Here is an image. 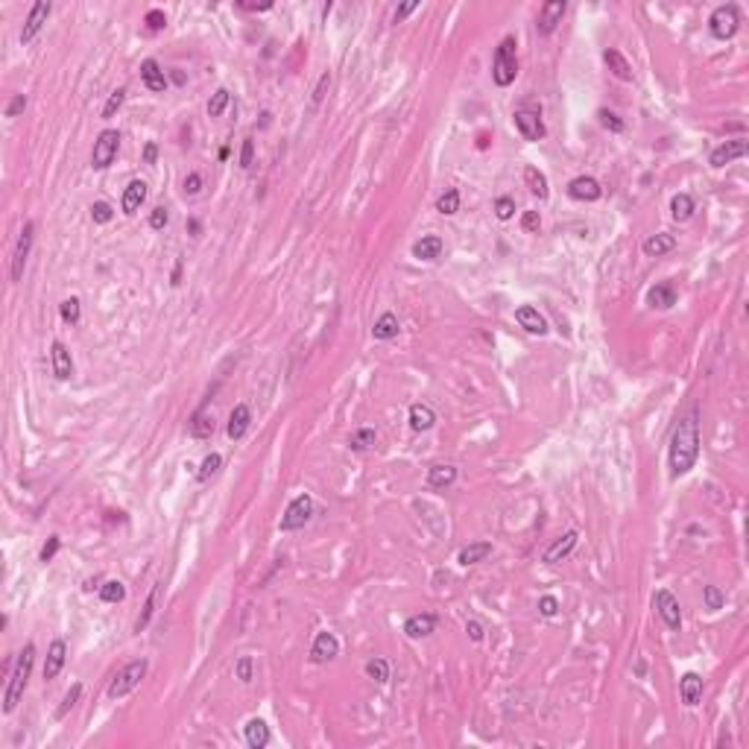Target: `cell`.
Here are the masks:
<instances>
[{"instance_id": "1", "label": "cell", "mask_w": 749, "mask_h": 749, "mask_svg": "<svg viewBox=\"0 0 749 749\" xmlns=\"http://www.w3.org/2000/svg\"><path fill=\"white\" fill-rule=\"evenodd\" d=\"M699 457V410L682 416L670 436V474L682 477L697 465Z\"/></svg>"}, {"instance_id": "2", "label": "cell", "mask_w": 749, "mask_h": 749, "mask_svg": "<svg viewBox=\"0 0 749 749\" xmlns=\"http://www.w3.org/2000/svg\"><path fill=\"white\" fill-rule=\"evenodd\" d=\"M32 665H35V644H27L21 650L18 656V665L12 670V679H9V688H6V697H3V711L12 714L18 708L21 697H23V688L30 682V673H32Z\"/></svg>"}, {"instance_id": "3", "label": "cell", "mask_w": 749, "mask_h": 749, "mask_svg": "<svg viewBox=\"0 0 749 749\" xmlns=\"http://www.w3.org/2000/svg\"><path fill=\"white\" fill-rule=\"evenodd\" d=\"M515 39L512 35H507L500 44H498V50H495V59H492V79L498 88H507V85L515 82V77H518V56H515Z\"/></svg>"}, {"instance_id": "4", "label": "cell", "mask_w": 749, "mask_h": 749, "mask_svg": "<svg viewBox=\"0 0 749 749\" xmlns=\"http://www.w3.org/2000/svg\"><path fill=\"white\" fill-rule=\"evenodd\" d=\"M146 659H135V661H129V665L124 668L117 673V677L108 682V697L112 699H120V697H126V694H132L135 688L141 685V679L146 677Z\"/></svg>"}, {"instance_id": "5", "label": "cell", "mask_w": 749, "mask_h": 749, "mask_svg": "<svg viewBox=\"0 0 749 749\" xmlns=\"http://www.w3.org/2000/svg\"><path fill=\"white\" fill-rule=\"evenodd\" d=\"M738 27H741V12H738V6H735V3H723V6H717L714 12H711V18H708V30H711V35H714V39H720V41L732 39V35L738 32Z\"/></svg>"}, {"instance_id": "6", "label": "cell", "mask_w": 749, "mask_h": 749, "mask_svg": "<svg viewBox=\"0 0 749 749\" xmlns=\"http://www.w3.org/2000/svg\"><path fill=\"white\" fill-rule=\"evenodd\" d=\"M311 515H313V500H311V495H299V498H293V500H290V507H287V512L281 515L278 530H284V533H290V530H299V527H304V524L311 521Z\"/></svg>"}, {"instance_id": "7", "label": "cell", "mask_w": 749, "mask_h": 749, "mask_svg": "<svg viewBox=\"0 0 749 749\" xmlns=\"http://www.w3.org/2000/svg\"><path fill=\"white\" fill-rule=\"evenodd\" d=\"M117 146H120V132H117V129H103V132H100V138L94 141L91 164H94L97 170H106L108 164L115 162Z\"/></svg>"}, {"instance_id": "8", "label": "cell", "mask_w": 749, "mask_h": 749, "mask_svg": "<svg viewBox=\"0 0 749 749\" xmlns=\"http://www.w3.org/2000/svg\"><path fill=\"white\" fill-rule=\"evenodd\" d=\"M653 606L659 609L661 621L668 623V630H673V632L682 630V609H679V600L673 597L668 588H659L656 597H653Z\"/></svg>"}, {"instance_id": "9", "label": "cell", "mask_w": 749, "mask_h": 749, "mask_svg": "<svg viewBox=\"0 0 749 749\" xmlns=\"http://www.w3.org/2000/svg\"><path fill=\"white\" fill-rule=\"evenodd\" d=\"M32 237H35V223H23L18 243H15V255H12V281L23 278V266H27V257L32 249Z\"/></svg>"}, {"instance_id": "10", "label": "cell", "mask_w": 749, "mask_h": 749, "mask_svg": "<svg viewBox=\"0 0 749 749\" xmlns=\"http://www.w3.org/2000/svg\"><path fill=\"white\" fill-rule=\"evenodd\" d=\"M568 196L576 202H597L600 196H603V188H600V182L592 176H576L568 182Z\"/></svg>"}, {"instance_id": "11", "label": "cell", "mask_w": 749, "mask_h": 749, "mask_svg": "<svg viewBox=\"0 0 749 749\" xmlns=\"http://www.w3.org/2000/svg\"><path fill=\"white\" fill-rule=\"evenodd\" d=\"M47 15H50V3H47V0L32 3L30 15H27V23H23V30H21V44H30L35 35L41 32V27L47 23Z\"/></svg>"}, {"instance_id": "12", "label": "cell", "mask_w": 749, "mask_h": 749, "mask_svg": "<svg viewBox=\"0 0 749 749\" xmlns=\"http://www.w3.org/2000/svg\"><path fill=\"white\" fill-rule=\"evenodd\" d=\"M515 129H518L521 135H524V141H542L545 138V124H542V117H538L536 112H515Z\"/></svg>"}, {"instance_id": "13", "label": "cell", "mask_w": 749, "mask_h": 749, "mask_svg": "<svg viewBox=\"0 0 749 749\" xmlns=\"http://www.w3.org/2000/svg\"><path fill=\"white\" fill-rule=\"evenodd\" d=\"M565 9H568V6H565V0H547V3L542 6V12H538V23H536L538 32H542V35L554 32L559 23H562Z\"/></svg>"}, {"instance_id": "14", "label": "cell", "mask_w": 749, "mask_h": 749, "mask_svg": "<svg viewBox=\"0 0 749 749\" xmlns=\"http://www.w3.org/2000/svg\"><path fill=\"white\" fill-rule=\"evenodd\" d=\"M746 150H749V144L743 141V138H738V141H726V144H720L714 153H711V167H726V164H732L735 158H743L746 155Z\"/></svg>"}, {"instance_id": "15", "label": "cell", "mask_w": 749, "mask_h": 749, "mask_svg": "<svg viewBox=\"0 0 749 749\" xmlns=\"http://www.w3.org/2000/svg\"><path fill=\"white\" fill-rule=\"evenodd\" d=\"M340 653V641L331 632H316L313 647H311V661L313 665H322V661H331Z\"/></svg>"}, {"instance_id": "16", "label": "cell", "mask_w": 749, "mask_h": 749, "mask_svg": "<svg viewBox=\"0 0 749 749\" xmlns=\"http://www.w3.org/2000/svg\"><path fill=\"white\" fill-rule=\"evenodd\" d=\"M442 252H445V240H442L439 235H425L422 240L413 243V257L416 261H436V257H442Z\"/></svg>"}, {"instance_id": "17", "label": "cell", "mask_w": 749, "mask_h": 749, "mask_svg": "<svg viewBox=\"0 0 749 749\" xmlns=\"http://www.w3.org/2000/svg\"><path fill=\"white\" fill-rule=\"evenodd\" d=\"M65 659H68V644L62 641V638H56V641L50 644V650H47L44 679H56L59 673H62V668H65Z\"/></svg>"}, {"instance_id": "18", "label": "cell", "mask_w": 749, "mask_h": 749, "mask_svg": "<svg viewBox=\"0 0 749 749\" xmlns=\"http://www.w3.org/2000/svg\"><path fill=\"white\" fill-rule=\"evenodd\" d=\"M515 319H518V325L524 331H530V334H538V337L547 334V319L538 313L536 308H530V304H521V308L515 311Z\"/></svg>"}, {"instance_id": "19", "label": "cell", "mask_w": 749, "mask_h": 749, "mask_svg": "<svg viewBox=\"0 0 749 749\" xmlns=\"http://www.w3.org/2000/svg\"><path fill=\"white\" fill-rule=\"evenodd\" d=\"M144 200H146V182L135 179V182H129V185H126V191H124V200H120V208H124V214H126V217H132V214H138V211H141Z\"/></svg>"}, {"instance_id": "20", "label": "cell", "mask_w": 749, "mask_h": 749, "mask_svg": "<svg viewBox=\"0 0 749 749\" xmlns=\"http://www.w3.org/2000/svg\"><path fill=\"white\" fill-rule=\"evenodd\" d=\"M249 425H252V410L246 407V404H237L235 410H231V416H228V427H226V434H228V439H243L246 436V431H249Z\"/></svg>"}, {"instance_id": "21", "label": "cell", "mask_w": 749, "mask_h": 749, "mask_svg": "<svg viewBox=\"0 0 749 749\" xmlns=\"http://www.w3.org/2000/svg\"><path fill=\"white\" fill-rule=\"evenodd\" d=\"M647 304H650V308H659V311H670L673 304H677V290H673L670 281H661V284L650 287Z\"/></svg>"}, {"instance_id": "22", "label": "cell", "mask_w": 749, "mask_h": 749, "mask_svg": "<svg viewBox=\"0 0 749 749\" xmlns=\"http://www.w3.org/2000/svg\"><path fill=\"white\" fill-rule=\"evenodd\" d=\"M50 360H53V375L59 380H68L73 375V360H70V351L65 349V342H53L50 346Z\"/></svg>"}, {"instance_id": "23", "label": "cell", "mask_w": 749, "mask_h": 749, "mask_svg": "<svg viewBox=\"0 0 749 749\" xmlns=\"http://www.w3.org/2000/svg\"><path fill=\"white\" fill-rule=\"evenodd\" d=\"M576 538H580V536H576V530H568V533H565V536H559L556 542H554V545H550V547L545 550V556H542V559H545L547 565H554V562H562V559H565V556H568L571 550H574Z\"/></svg>"}, {"instance_id": "24", "label": "cell", "mask_w": 749, "mask_h": 749, "mask_svg": "<svg viewBox=\"0 0 749 749\" xmlns=\"http://www.w3.org/2000/svg\"><path fill=\"white\" fill-rule=\"evenodd\" d=\"M141 82H144V85H146V88H150V91H155V94L167 91V79H164V70L158 68V62H155V59H146V62L141 65Z\"/></svg>"}, {"instance_id": "25", "label": "cell", "mask_w": 749, "mask_h": 749, "mask_svg": "<svg viewBox=\"0 0 749 749\" xmlns=\"http://www.w3.org/2000/svg\"><path fill=\"white\" fill-rule=\"evenodd\" d=\"M679 694H682V703L688 708H694L699 699H703V679H699L697 673H685L679 679Z\"/></svg>"}, {"instance_id": "26", "label": "cell", "mask_w": 749, "mask_h": 749, "mask_svg": "<svg viewBox=\"0 0 749 749\" xmlns=\"http://www.w3.org/2000/svg\"><path fill=\"white\" fill-rule=\"evenodd\" d=\"M603 62L609 65V70L615 73L618 79H623V82H632L635 70H632V65H630V62H626V56H623L621 50H615V47H609V50L603 53Z\"/></svg>"}, {"instance_id": "27", "label": "cell", "mask_w": 749, "mask_h": 749, "mask_svg": "<svg viewBox=\"0 0 749 749\" xmlns=\"http://www.w3.org/2000/svg\"><path fill=\"white\" fill-rule=\"evenodd\" d=\"M434 630H436V618L431 615V612L413 615V618H407V623H404V632H407V638H425V635H431Z\"/></svg>"}, {"instance_id": "28", "label": "cell", "mask_w": 749, "mask_h": 749, "mask_svg": "<svg viewBox=\"0 0 749 749\" xmlns=\"http://www.w3.org/2000/svg\"><path fill=\"white\" fill-rule=\"evenodd\" d=\"M436 422V413L431 404H413L410 407V427L416 434H422V431H431Z\"/></svg>"}, {"instance_id": "29", "label": "cell", "mask_w": 749, "mask_h": 749, "mask_svg": "<svg viewBox=\"0 0 749 749\" xmlns=\"http://www.w3.org/2000/svg\"><path fill=\"white\" fill-rule=\"evenodd\" d=\"M677 249V237L673 235H653L644 240V255L647 257H659V255H668Z\"/></svg>"}, {"instance_id": "30", "label": "cell", "mask_w": 749, "mask_h": 749, "mask_svg": "<svg viewBox=\"0 0 749 749\" xmlns=\"http://www.w3.org/2000/svg\"><path fill=\"white\" fill-rule=\"evenodd\" d=\"M694 211H697V205L688 193H677L670 200V217L677 220V223H688V220L694 217Z\"/></svg>"}, {"instance_id": "31", "label": "cell", "mask_w": 749, "mask_h": 749, "mask_svg": "<svg viewBox=\"0 0 749 749\" xmlns=\"http://www.w3.org/2000/svg\"><path fill=\"white\" fill-rule=\"evenodd\" d=\"M246 743L252 749H264L269 743V729H266V723L261 717H252L246 723Z\"/></svg>"}, {"instance_id": "32", "label": "cell", "mask_w": 749, "mask_h": 749, "mask_svg": "<svg viewBox=\"0 0 749 749\" xmlns=\"http://www.w3.org/2000/svg\"><path fill=\"white\" fill-rule=\"evenodd\" d=\"M524 182H527V188H530V193L538 196V200H547V196H550L547 176H545L538 167H527V170H524Z\"/></svg>"}, {"instance_id": "33", "label": "cell", "mask_w": 749, "mask_h": 749, "mask_svg": "<svg viewBox=\"0 0 749 749\" xmlns=\"http://www.w3.org/2000/svg\"><path fill=\"white\" fill-rule=\"evenodd\" d=\"M188 431H191L193 439H208V436L214 434V416H208L205 407L196 410L193 419H191V425H188Z\"/></svg>"}, {"instance_id": "34", "label": "cell", "mask_w": 749, "mask_h": 749, "mask_svg": "<svg viewBox=\"0 0 749 749\" xmlns=\"http://www.w3.org/2000/svg\"><path fill=\"white\" fill-rule=\"evenodd\" d=\"M489 556H492V545H489V542H474V545H469V547L460 550L457 562H460V565H477V562H483V559H489Z\"/></svg>"}, {"instance_id": "35", "label": "cell", "mask_w": 749, "mask_h": 749, "mask_svg": "<svg viewBox=\"0 0 749 749\" xmlns=\"http://www.w3.org/2000/svg\"><path fill=\"white\" fill-rule=\"evenodd\" d=\"M372 334H375V340H392V337H398V316L392 313V311L380 313V319H378L375 328H372Z\"/></svg>"}, {"instance_id": "36", "label": "cell", "mask_w": 749, "mask_h": 749, "mask_svg": "<svg viewBox=\"0 0 749 749\" xmlns=\"http://www.w3.org/2000/svg\"><path fill=\"white\" fill-rule=\"evenodd\" d=\"M158 597H162V585H153V592H150V597H146V603H144V612L138 615V621H135V632H144L146 626H150V621L155 615V606H158Z\"/></svg>"}, {"instance_id": "37", "label": "cell", "mask_w": 749, "mask_h": 749, "mask_svg": "<svg viewBox=\"0 0 749 749\" xmlns=\"http://www.w3.org/2000/svg\"><path fill=\"white\" fill-rule=\"evenodd\" d=\"M454 480H457V469H454V465H434V469L427 471V483L434 489H445Z\"/></svg>"}, {"instance_id": "38", "label": "cell", "mask_w": 749, "mask_h": 749, "mask_svg": "<svg viewBox=\"0 0 749 749\" xmlns=\"http://www.w3.org/2000/svg\"><path fill=\"white\" fill-rule=\"evenodd\" d=\"M436 211H439L442 217L457 214V211H460V191H457V188H448V191L436 200Z\"/></svg>"}, {"instance_id": "39", "label": "cell", "mask_w": 749, "mask_h": 749, "mask_svg": "<svg viewBox=\"0 0 749 749\" xmlns=\"http://www.w3.org/2000/svg\"><path fill=\"white\" fill-rule=\"evenodd\" d=\"M100 597L106 600V603H120V600L126 597V585L117 583V580H108V583L100 585Z\"/></svg>"}, {"instance_id": "40", "label": "cell", "mask_w": 749, "mask_h": 749, "mask_svg": "<svg viewBox=\"0 0 749 749\" xmlns=\"http://www.w3.org/2000/svg\"><path fill=\"white\" fill-rule=\"evenodd\" d=\"M220 465H223V457H220V454H208V457L202 460V465H200V471H196V477H200L202 483H208L220 471Z\"/></svg>"}, {"instance_id": "41", "label": "cell", "mask_w": 749, "mask_h": 749, "mask_svg": "<svg viewBox=\"0 0 749 749\" xmlns=\"http://www.w3.org/2000/svg\"><path fill=\"white\" fill-rule=\"evenodd\" d=\"M375 431L372 427H360V431H354L351 434V439H349V445L354 448V451H366V448H372L375 445Z\"/></svg>"}, {"instance_id": "42", "label": "cell", "mask_w": 749, "mask_h": 749, "mask_svg": "<svg viewBox=\"0 0 749 749\" xmlns=\"http://www.w3.org/2000/svg\"><path fill=\"white\" fill-rule=\"evenodd\" d=\"M366 677L384 685L389 679V665H387L384 659H369V661H366Z\"/></svg>"}, {"instance_id": "43", "label": "cell", "mask_w": 749, "mask_h": 749, "mask_svg": "<svg viewBox=\"0 0 749 749\" xmlns=\"http://www.w3.org/2000/svg\"><path fill=\"white\" fill-rule=\"evenodd\" d=\"M79 313H82V308H79V299H65L62 304H59V316L65 319L68 325H77L79 322Z\"/></svg>"}, {"instance_id": "44", "label": "cell", "mask_w": 749, "mask_h": 749, "mask_svg": "<svg viewBox=\"0 0 749 749\" xmlns=\"http://www.w3.org/2000/svg\"><path fill=\"white\" fill-rule=\"evenodd\" d=\"M228 100H231V94H228L226 88H217V91H214V97H211V100H208V115H211V117H220V115L226 112Z\"/></svg>"}, {"instance_id": "45", "label": "cell", "mask_w": 749, "mask_h": 749, "mask_svg": "<svg viewBox=\"0 0 749 749\" xmlns=\"http://www.w3.org/2000/svg\"><path fill=\"white\" fill-rule=\"evenodd\" d=\"M124 100H126V88H117V91L108 94V100H106V106H103V117H106V120H108V117H115V115H117V108L124 106Z\"/></svg>"}, {"instance_id": "46", "label": "cell", "mask_w": 749, "mask_h": 749, "mask_svg": "<svg viewBox=\"0 0 749 749\" xmlns=\"http://www.w3.org/2000/svg\"><path fill=\"white\" fill-rule=\"evenodd\" d=\"M703 600H706V606L714 612V609H723V603H726V594H723L717 585H706L703 588Z\"/></svg>"}, {"instance_id": "47", "label": "cell", "mask_w": 749, "mask_h": 749, "mask_svg": "<svg viewBox=\"0 0 749 749\" xmlns=\"http://www.w3.org/2000/svg\"><path fill=\"white\" fill-rule=\"evenodd\" d=\"M597 120H600V126L609 129V132H623V120H621L615 112H609V108H600V112H597Z\"/></svg>"}, {"instance_id": "48", "label": "cell", "mask_w": 749, "mask_h": 749, "mask_svg": "<svg viewBox=\"0 0 749 749\" xmlns=\"http://www.w3.org/2000/svg\"><path fill=\"white\" fill-rule=\"evenodd\" d=\"M235 673H237L240 682H252V677H255V661H252V656H240L237 665H235Z\"/></svg>"}, {"instance_id": "49", "label": "cell", "mask_w": 749, "mask_h": 749, "mask_svg": "<svg viewBox=\"0 0 749 749\" xmlns=\"http://www.w3.org/2000/svg\"><path fill=\"white\" fill-rule=\"evenodd\" d=\"M79 697H82V685H73L70 691L65 694V703L59 706V711H56V720H62V717L68 714V711H70L73 706H77V699H79Z\"/></svg>"}, {"instance_id": "50", "label": "cell", "mask_w": 749, "mask_h": 749, "mask_svg": "<svg viewBox=\"0 0 749 749\" xmlns=\"http://www.w3.org/2000/svg\"><path fill=\"white\" fill-rule=\"evenodd\" d=\"M91 217H94V223H100V226H106L108 220L115 217V208L108 205V202H94L91 205Z\"/></svg>"}, {"instance_id": "51", "label": "cell", "mask_w": 749, "mask_h": 749, "mask_svg": "<svg viewBox=\"0 0 749 749\" xmlns=\"http://www.w3.org/2000/svg\"><path fill=\"white\" fill-rule=\"evenodd\" d=\"M495 217L503 220V223L515 217V202L509 200V196H500V200H495Z\"/></svg>"}, {"instance_id": "52", "label": "cell", "mask_w": 749, "mask_h": 749, "mask_svg": "<svg viewBox=\"0 0 749 749\" xmlns=\"http://www.w3.org/2000/svg\"><path fill=\"white\" fill-rule=\"evenodd\" d=\"M328 88H331V73H322V77H319V82H316V88H313V97H311V106H313V108L325 100V91H328Z\"/></svg>"}, {"instance_id": "53", "label": "cell", "mask_w": 749, "mask_h": 749, "mask_svg": "<svg viewBox=\"0 0 749 749\" xmlns=\"http://www.w3.org/2000/svg\"><path fill=\"white\" fill-rule=\"evenodd\" d=\"M170 223V214H167V208L164 205H158V208H153L150 211V228H155V231H162L164 226Z\"/></svg>"}, {"instance_id": "54", "label": "cell", "mask_w": 749, "mask_h": 749, "mask_svg": "<svg viewBox=\"0 0 749 749\" xmlns=\"http://www.w3.org/2000/svg\"><path fill=\"white\" fill-rule=\"evenodd\" d=\"M59 547H62V538H59V536H50V538H47V545L41 547V556H39V559H41L44 565L53 562V556L59 554Z\"/></svg>"}, {"instance_id": "55", "label": "cell", "mask_w": 749, "mask_h": 749, "mask_svg": "<svg viewBox=\"0 0 749 749\" xmlns=\"http://www.w3.org/2000/svg\"><path fill=\"white\" fill-rule=\"evenodd\" d=\"M146 27H150L153 32H158V30H164V23H167V18H164V12L162 9H150L146 12Z\"/></svg>"}, {"instance_id": "56", "label": "cell", "mask_w": 749, "mask_h": 749, "mask_svg": "<svg viewBox=\"0 0 749 749\" xmlns=\"http://www.w3.org/2000/svg\"><path fill=\"white\" fill-rule=\"evenodd\" d=\"M538 612H542L545 618H554L556 612H559V600L554 594H545L542 600H538Z\"/></svg>"}, {"instance_id": "57", "label": "cell", "mask_w": 749, "mask_h": 749, "mask_svg": "<svg viewBox=\"0 0 749 749\" xmlns=\"http://www.w3.org/2000/svg\"><path fill=\"white\" fill-rule=\"evenodd\" d=\"M23 108H27V97H23V94H15V97L9 100V106H6V117H18Z\"/></svg>"}, {"instance_id": "58", "label": "cell", "mask_w": 749, "mask_h": 749, "mask_svg": "<svg viewBox=\"0 0 749 749\" xmlns=\"http://www.w3.org/2000/svg\"><path fill=\"white\" fill-rule=\"evenodd\" d=\"M521 228L524 231H538V228H542V217H538V211H524Z\"/></svg>"}, {"instance_id": "59", "label": "cell", "mask_w": 749, "mask_h": 749, "mask_svg": "<svg viewBox=\"0 0 749 749\" xmlns=\"http://www.w3.org/2000/svg\"><path fill=\"white\" fill-rule=\"evenodd\" d=\"M252 158H255V144H252V138H246V141H243V150H240V167L249 170L252 167Z\"/></svg>"}, {"instance_id": "60", "label": "cell", "mask_w": 749, "mask_h": 749, "mask_svg": "<svg viewBox=\"0 0 749 749\" xmlns=\"http://www.w3.org/2000/svg\"><path fill=\"white\" fill-rule=\"evenodd\" d=\"M416 9H419V3H416V0H410V3H401V6L396 9V12H392V21L398 23V21H404V18H407V15H413Z\"/></svg>"}, {"instance_id": "61", "label": "cell", "mask_w": 749, "mask_h": 749, "mask_svg": "<svg viewBox=\"0 0 749 749\" xmlns=\"http://www.w3.org/2000/svg\"><path fill=\"white\" fill-rule=\"evenodd\" d=\"M200 191H202V176H200V173H191V176L185 179V193H188V196H196Z\"/></svg>"}, {"instance_id": "62", "label": "cell", "mask_w": 749, "mask_h": 749, "mask_svg": "<svg viewBox=\"0 0 749 749\" xmlns=\"http://www.w3.org/2000/svg\"><path fill=\"white\" fill-rule=\"evenodd\" d=\"M465 632H469L471 641H483V626L477 623V621H469V623H465Z\"/></svg>"}, {"instance_id": "63", "label": "cell", "mask_w": 749, "mask_h": 749, "mask_svg": "<svg viewBox=\"0 0 749 749\" xmlns=\"http://www.w3.org/2000/svg\"><path fill=\"white\" fill-rule=\"evenodd\" d=\"M155 158H158V146L155 144H146L144 146V164H155Z\"/></svg>"}, {"instance_id": "64", "label": "cell", "mask_w": 749, "mask_h": 749, "mask_svg": "<svg viewBox=\"0 0 749 749\" xmlns=\"http://www.w3.org/2000/svg\"><path fill=\"white\" fill-rule=\"evenodd\" d=\"M240 9H252V12H266V9H273V0H264V3H246L243 0Z\"/></svg>"}]
</instances>
